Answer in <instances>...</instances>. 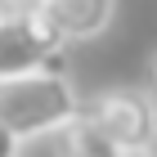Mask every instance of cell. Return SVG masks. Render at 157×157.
Masks as SVG:
<instances>
[{"label":"cell","instance_id":"obj_1","mask_svg":"<svg viewBox=\"0 0 157 157\" xmlns=\"http://www.w3.org/2000/svg\"><path fill=\"white\" fill-rule=\"evenodd\" d=\"M76 112H81V94L67 72H32L0 81V126L18 144L59 135Z\"/></svg>","mask_w":157,"mask_h":157},{"label":"cell","instance_id":"obj_2","mask_svg":"<svg viewBox=\"0 0 157 157\" xmlns=\"http://www.w3.org/2000/svg\"><path fill=\"white\" fill-rule=\"evenodd\" d=\"M67 40L45 13L36 18H0V81L32 72H63Z\"/></svg>","mask_w":157,"mask_h":157},{"label":"cell","instance_id":"obj_3","mask_svg":"<svg viewBox=\"0 0 157 157\" xmlns=\"http://www.w3.org/2000/svg\"><path fill=\"white\" fill-rule=\"evenodd\" d=\"M85 112L108 130V139L121 153L153 148V139H157V103L144 90H103Z\"/></svg>","mask_w":157,"mask_h":157},{"label":"cell","instance_id":"obj_4","mask_svg":"<svg viewBox=\"0 0 157 157\" xmlns=\"http://www.w3.org/2000/svg\"><path fill=\"white\" fill-rule=\"evenodd\" d=\"M112 13H117V0H49L45 5V18L59 27V36L67 45L108 32Z\"/></svg>","mask_w":157,"mask_h":157},{"label":"cell","instance_id":"obj_5","mask_svg":"<svg viewBox=\"0 0 157 157\" xmlns=\"http://www.w3.org/2000/svg\"><path fill=\"white\" fill-rule=\"evenodd\" d=\"M59 157H121V148L112 144L108 130L81 108V112L59 130Z\"/></svg>","mask_w":157,"mask_h":157},{"label":"cell","instance_id":"obj_6","mask_svg":"<svg viewBox=\"0 0 157 157\" xmlns=\"http://www.w3.org/2000/svg\"><path fill=\"white\" fill-rule=\"evenodd\" d=\"M49 0H0V18H36Z\"/></svg>","mask_w":157,"mask_h":157},{"label":"cell","instance_id":"obj_7","mask_svg":"<svg viewBox=\"0 0 157 157\" xmlns=\"http://www.w3.org/2000/svg\"><path fill=\"white\" fill-rule=\"evenodd\" d=\"M18 148H23V144H18V139L0 126V157H18Z\"/></svg>","mask_w":157,"mask_h":157},{"label":"cell","instance_id":"obj_8","mask_svg":"<svg viewBox=\"0 0 157 157\" xmlns=\"http://www.w3.org/2000/svg\"><path fill=\"white\" fill-rule=\"evenodd\" d=\"M148 81H153V90H157V54H153V63H148Z\"/></svg>","mask_w":157,"mask_h":157},{"label":"cell","instance_id":"obj_9","mask_svg":"<svg viewBox=\"0 0 157 157\" xmlns=\"http://www.w3.org/2000/svg\"><path fill=\"white\" fill-rule=\"evenodd\" d=\"M121 157H157L153 148H139V153H121Z\"/></svg>","mask_w":157,"mask_h":157}]
</instances>
